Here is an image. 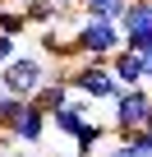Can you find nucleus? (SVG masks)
I'll use <instances>...</instances> for the list:
<instances>
[{"mask_svg": "<svg viewBox=\"0 0 152 157\" xmlns=\"http://www.w3.org/2000/svg\"><path fill=\"white\" fill-rule=\"evenodd\" d=\"M19 5H23V0H19Z\"/></svg>", "mask_w": 152, "mask_h": 157, "instance_id": "aec40b11", "label": "nucleus"}, {"mask_svg": "<svg viewBox=\"0 0 152 157\" xmlns=\"http://www.w3.org/2000/svg\"><path fill=\"white\" fill-rule=\"evenodd\" d=\"M46 69H42V60H32V56H14L9 65H0V93H9V97H32L42 83H46Z\"/></svg>", "mask_w": 152, "mask_h": 157, "instance_id": "7ed1b4c3", "label": "nucleus"}, {"mask_svg": "<svg viewBox=\"0 0 152 157\" xmlns=\"http://www.w3.org/2000/svg\"><path fill=\"white\" fill-rule=\"evenodd\" d=\"M143 129H147V134H152V116H147V120H143Z\"/></svg>", "mask_w": 152, "mask_h": 157, "instance_id": "a211bd4d", "label": "nucleus"}, {"mask_svg": "<svg viewBox=\"0 0 152 157\" xmlns=\"http://www.w3.org/2000/svg\"><path fill=\"white\" fill-rule=\"evenodd\" d=\"M106 139H111V129H106V125H97V120H83V129L74 134V143H79V157H92V152H97Z\"/></svg>", "mask_w": 152, "mask_h": 157, "instance_id": "9b49d317", "label": "nucleus"}, {"mask_svg": "<svg viewBox=\"0 0 152 157\" xmlns=\"http://www.w3.org/2000/svg\"><path fill=\"white\" fill-rule=\"evenodd\" d=\"M120 46H124V33H120V23H111V19L83 14L79 23H74V51H79L83 60H111Z\"/></svg>", "mask_w": 152, "mask_h": 157, "instance_id": "f03ea898", "label": "nucleus"}, {"mask_svg": "<svg viewBox=\"0 0 152 157\" xmlns=\"http://www.w3.org/2000/svg\"><path fill=\"white\" fill-rule=\"evenodd\" d=\"M46 125H51V120H46V116L32 106V102H28V106H23V116L14 120L9 139H14V143H42V139H46Z\"/></svg>", "mask_w": 152, "mask_h": 157, "instance_id": "6e6552de", "label": "nucleus"}, {"mask_svg": "<svg viewBox=\"0 0 152 157\" xmlns=\"http://www.w3.org/2000/svg\"><path fill=\"white\" fill-rule=\"evenodd\" d=\"M102 157H138V152H129V148H124V143H120V139L111 134V143L102 148Z\"/></svg>", "mask_w": 152, "mask_h": 157, "instance_id": "f3484780", "label": "nucleus"}, {"mask_svg": "<svg viewBox=\"0 0 152 157\" xmlns=\"http://www.w3.org/2000/svg\"><path fill=\"white\" fill-rule=\"evenodd\" d=\"M111 106H115V116H111V134L143 129V120L152 116V88H147V83H138V88H120Z\"/></svg>", "mask_w": 152, "mask_h": 157, "instance_id": "20e7f679", "label": "nucleus"}, {"mask_svg": "<svg viewBox=\"0 0 152 157\" xmlns=\"http://www.w3.org/2000/svg\"><path fill=\"white\" fill-rule=\"evenodd\" d=\"M46 120L55 125V134H69V139H74V134L83 129V120H92V102H88V97H79V93H74V97H69V102H65L60 111H51Z\"/></svg>", "mask_w": 152, "mask_h": 157, "instance_id": "39448f33", "label": "nucleus"}, {"mask_svg": "<svg viewBox=\"0 0 152 157\" xmlns=\"http://www.w3.org/2000/svg\"><path fill=\"white\" fill-rule=\"evenodd\" d=\"M106 65H111V78H115L120 88H138L143 83V56H134L129 46H120Z\"/></svg>", "mask_w": 152, "mask_h": 157, "instance_id": "0eeeda50", "label": "nucleus"}, {"mask_svg": "<svg viewBox=\"0 0 152 157\" xmlns=\"http://www.w3.org/2000/svg\"><path fill=\"white\" fill-rule=\"evenodd\" d=\"M0 33H5V37H23L28 33V19H23L19 5H5V10H0Z\"/></svg>", "mask_w": 152, "mask_h": 157, "instance_id": "ddd939ff", "label": "nucleus"}, {"mask_svg": "<svg viewBox=\"0 0 152 157\" xmlns=\"http://www.w3.org/2000/svg\"><path fill=\"white\" fill-rule=\"evenodd\" d=\"M19 10H23L28 28H32V23H37V28H51V23H55V19L69 10V0H23Z\"/></svg>", "mask_w": 152, "mask_h": 157, "instance_id": "1a4fd4ad", "label": "nucleus"}, {"mask_svg": "<svg viewBox=\"0 0 152 157\" xmlns=\"http://www.w3.org/2000/svg\"><path fill=\"white\" fill-rule=\"evenodd\" d=\"M129 152H138V157H152V134L147 129H124V134H115Z\"/></svg>", "mask_w": 152, "mask_h": 157, "instance_id": "4468645a", "label": "nucleus"}, {"mask_svg": "<svg viewBox=\"0 0 152 157\" xmlns=\"http://www.w3.org/2000/svg\"><path fill=\"white\" fill-rule=\"evenodd\" d=\"M69 97H74V88H69V78L51 74V78H46V83H42V88H37V93L28 97V102H32V106L42 111V116H51V111H60V106H65Z\"/></svg>", "mask_w": 152, "mask_h": 157, "instance_id": "423d86ee", "label": "nucleus"}, {"mask_svg": "<svg viewBox=\"0 0 152 157\" xmlns=\"http://www.w3.org/2000/svg\"><path fill=\"white\" fill-rule=\"evenodd\" d=\"M143 5H147V10H152V0H143Z\"/></svg>", "mask_w": 152, "mask_h": 157, "instance_id": "6ab92c4d", "label": "nucleus"}, {"mask_svg": "<svg viewBox=\"0 0 152 157\" xmlns=\"http://www.w3.org/2000/svg\"><path fill=\"white\" fill-rule=\"evenodd\" d=\"M60 78H69V88L79 93V97H88V102H115V93H120V83L111 78V65L106 60H69V65H60L55 69Z\"/></svg>", "mask_w": 152, "mask_h": 157, "instance_id": "f257e3e1", "label": "nucleus"}, {"mask_svg": "<svg viewBox=\"0 0 152 157\" xmlns=\"http://www.w3.org/2000/svg\"><path fill=\"white\" fill-rule=\"evenodd\" d=\"M69 5H79V10L92 14V19H111V23H120V14H124L129 0H69Z\"/></svg>", "mask_w": 152, "mask_h": 157, "instance_id": "f8f14e48", "label": "nucleus"}, {"mask_svg": "<svg viewBox=\"0 0 152 157\" xmlns=\"http://www.w3.org/2000/svg\"><path fill=\"white\" fill-rule=\"evenodd\" d=\"M5 157H9V152H5Z\"/></svg>", "mask_w": 152, "mask_h": 157, "instance_id": "412c9836", "label": "nucleus"}, {"mask_svg": "<svg viewBox=\"0 0 152 157\" xmlns=\"http://www.w3.org/2000/svg\"><path fill=\"white\" fill-rule=\"evenodd\" d=\"M120 33H124V37H129V33H152V10L143 5V0H129V5H124Z\"/></svg>", "mask_w": 152, "mask_h": 157, "instance_id": "9d476101", "label": "nucleus"}, {"mask_svg": "<svg viewBox=\"0 0 152 157\" xmlns=\"http://www.w3.org/2000/svg\"><path fill=\"white\" fill-rule=\"evenodd\" d=\"M19 56V37H5V33H0V65H9Z\"/></svg>", "mask_w": 152, "mask_h": 157, "instance_id": "dca6fc26", "label": "nucleus"}, {"mask_svg": "<svg viewBox=\"0 0 152 157\" xmlns=\"http://www.w3.org/2000/svg\"><path fill=\"white\" fill-rule=\"evenodd\" d=\"M124 46H129L134 56H152V33H129Z\"/></svg>", "mask_w": 152, "mask_h": 157, "instance_id": "2eb2a0df", "label": "nucleus"}]
</instances>
